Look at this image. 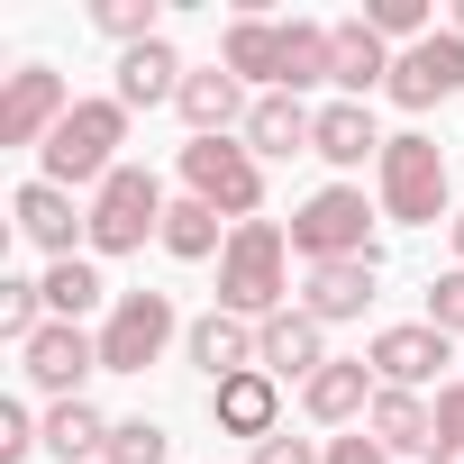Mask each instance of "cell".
I'll list each match as a JSON object with an SVG mask.
<instances>
[{
    "mask_svg": "<svg viewBox=\"0 0 464 464\" xmlns=\"http://www.w3.org/2000/svg\"><path fill=\"white\" fill-rule=\"evenodd\" d=\"M10 218H19V237L46 246L55 265L73 256V227H82V218H73V191H64V182H28V191L10 200Z\"/></svg>",
    "mask_w": 464,
    "mask_h": 464,
    "instance_id": "17",
    "label": "cell"
},
{
    "mask_svg": "<svg viewBox=\"0 0 464 464\" xmlns=\"http://www.w3.org/2000/svg\"><path fill=\"white\" fill-rule=\"evenodd\" d=\"M364 364H373L382 392H419V382H437V364H455V337H437L428 319H410V328H382L364 346Z\"/></svg>",
    "mask_w": 464,
    "mask_h": 464,
    "instance_id": "11",
    "label": "cell"
},
{
    "mask_svg": "<svg viewBox=\"0 0 464 464\" xmlns=\"http://www.w3.org/2000/svg\"><path fill=\"white\" fill-rule=\"evenodd\" d=\"M19 373L55 401H82V373H101V337H82L73 319H46L28 346H19Z\"/></svg>",
    "mask_w": 464,
    "mask_h": 464,
    "instance_id": "8",
    "label": "cell"
},
{
    "mask_svg": "<svg viewBox=\"0 0 464 464\" xmlns=\"http://www.w3.org/2000/svg\"><path fill=\"white\" fill-rule=\"evenodd\" d=\"M310 155H328V164H382V137H373V110L364 101H328L319 110V137H310Z\"/></svg>",
    "mask_w": 464,
    "mask_h": 464,
    "instance_id": "24",
    "label": "cell"
},
{
    "mask_svg": "<svg viewBox=\"0 0 464 464\" xmlns=\"http://www.w3.org/2000/svg\"><path fill=\"white\" fill-rule=\"evenodd\" d=\"M119 146H128V110H119V101H73L64 128H55L37 155H46V182H64V191L92 182V191H101V182L119 173Z\"/></svg>",
    "mask_w": 464,
    "mask_h": 464,
    "instance_id": "3",
    "label": "cell"
},
{
    "mask_svg": "<svg viewBox=\"0 0 464 464\" xmlns=\"http://www.w3.org/2000/svg\"><path fill=\"white\" fill-rule=\"evenodd\" d=\"M182 119H191V137H227L256 101H246V82L227 73V64H200V73H182V101H173Z\"/></svg>",
    "mask_w": 464,
    "mask_h": 464,
    "instance_id": "15",
    "label": "cell"
},
{
    "mask_svg": "<svg viewBox=\"0 0 464 464\" xmlns=\"http://www.w3.org/2000/svg\"><path fill=\"white\" fill-rule=\"evenodd\" d=\"M46 446V428L28 419V401H0V464H19V455H37Z\"/></svg>",
    "mask_w": 464,
    "mask_h": 464,
    "instance_id": "34",
    "label": "cell"
},
{
    "mask_svg": "<svg viewBox=\"0 0 464 464\" xmlns=\"http://www.w3.org/2000/svg\"><path fill=\"white\" fill-rule=\"evenodd\" d=\"M256 464H328V455H319L310 437H265V446H256Z\"/></svg>",
    "mask_w": 464,
    "mask_h": 464,
    "instance_id": "36",
    "label": "cell"
},
{
    "mask_svg": "<svg viewBox=\"0 0 464 464\" xmlns=\"http://www.w3.org/2000/svg\"><path fill=\"white\" fill-rule=\"evenodd\" d=\"M455 37H464V10H455Z\"/></svg>",
    "mask_w": 464,
    "mask_h": 464,
    "instance_id": "40",
    "label": "cell"
},
{
    "mask_svg": "<svg viewBox=\"0 0 464 464\" xmlns=\"http://www.w3.org/2000/svg\"><path fill=\"white\" fill-rule=\"evenodd\" d=\"M37 328H46V283H19V274H10V283H0V337L28 346Z\"/></svg>",
    "mask_w": 464,
    "mask_h": 464,
    "instance_id": "30",
    "label": "cell"
},
{
    "mask_svg": "<svg viewBox=\"0 0 464 464\" xmlns=\"http://www.w3.org/2000/svg\"><path fill=\"white\" fill-rule=\"evenodd\" d=\"M455 265H464V218H455Z\"/></svg>",
    "mask_w": 464,
    "mask_h": 464,
    "instance_id": "39",
    "label": "cell"
},
{
    "mask_svg": "<svg viewBox=\"0 0 464 464\" xmlns=\"http://www.w3.org/2000/svg\"><path fill=\"white\" fill-rule=\"evenodd\" d=\"M310 137H319V110H301L292 92H265L246 110V155H310Z\"/></svg>",
    "mask_w": 464,
    "mask_h": 464,
    "instance_id": "20",
    "label": "cell"
},
{
    "mask_svg": "<svg viewBox=\"0 0 464 464\" xmlns=\"http://www.w3.org/2000/svg\"><path fill=\"white\" fill-rule=\"evenodd\" d=\"M364 28H373L382 46H392V37H410V46H419V37H437V28H428V0H373Z\"/></svg>",
    "mask_w": 464,
    "mask_h": 464,
    "instance_id": "31",
    "label": "cell"
},
{
    "mask_svg": "<svg viewBox=\"0 0 464 464\" xmlns=\"http://www.w3.org/2000/svg\"><path fill=\"white\" fill-rule=\"evenodd\" d=\"M101 464H164V428H155V419H119Z\"/></svg>",
    "mask_w": 464,
    "mask_h": 464,
    "instance_id": "32",
    "label": "cell"
},
{
    "mask_svg": "<svg viewBox=\"0 0 464 464\" xmlns=\"http://www.w3.org/2000/svg\"><path fill=\"white\" fill-rule=\"evenodd\" d=\"M428 328H437V337H464V265L428 283Z\"/></svg>",
    "mask_w": 464,
    "mask_h": 464,
    "instance_id": "33",
    "label": "cell"
},
{
    "mask_svg": "<svg viewBox=\"0 0 464 464\" xmlns=\"http://www.w3.org/2000/svg\"><path fill=\"white\" fill-rule=\"evenodd\" d=\"M455 437H464V382L437 392V446H455Z\"/></svg>",
    "mask_w": 464,
    "mask_h": 464,
    "instance_id": "37",
    "label": "cell"
},
{
    "mask_svg": "<svg viewBox=\"0 0 464 464\" xmlns=\"http://www.w3.org/2000/svg\"><path fill=\"white\" fill-rule=\"evenodd\" d=\"M110 428H119V419H101L92 401H55V410H46V455H55V464H101V455H110Z\"/></svg>",
    "mask_w": 464,
    "mask_h": 464,
    "instance_id": "23",
    "label": "cell"
},
{
    "mask_svg": "<svg viewBox=\"0 0 464 464\" xmlns=\"http://www.w3.org/2000/svg\"><path fill=\"white\" fill-rule=\"evenodd\" d=\"M256 364H265L274 382H283V373H301V382H310V373H319V364H337V355H328V328H319L310 310H283V319H265V328H256Z\"/></svg>",
    "mask_w": 464,
    "mask_h": 464,
    "instance_id": "12",
    "label": "cell"
},
{
    "mask_svg": "<svg viewBox=\"0 0 464 464\" xmlns=\"http://www.w3.org/2000/svg\"><path fill=\"white\" fill-rule=\"evenodd\" d=\"M328 37H337V73H328V82H337L346 101H364V92H382V82H392V64H401V55H392L364 19H337Z\"/></svg>",
    "mask_w": 464,
    "mask_h": 464,
    "instance_id": "19",
    "label": "cell"
},
{
    "mask_svg": "<svg viewBox=\"0 0 464 464\" xmlns=\"http://www.w3.org/2000/svg\"><path fill=\"white\" fill-rule=\"evenodd\" d=\"M301 401H310L319 428H346V419L373 410V364H364V355H337V364H319V373L301 382Z\"/></svg>",
    "mask_w": 464,
    "mask_h": 464,
    "instance_id": "16",
    "label": "cell"
},
{
    "mask_svg": "<svg viewBox=\"0 0 464 464\" xmlns=\"http://www.w3.org/2000/svg\"><path fill=\"white\" fill-rule=\"evenodd\" d=\"M164 182L146 173V164H119L101 191H92V209H82V237H92V256H137L146 237H164Z\"/></svg>",
    "mask_w": 464,
    "mask_h": 464,
    "instance_id": "2",
    "label": "cell"
},
{
    "mask_svg": "<svg viewBox=\"0 0 464 464\" xmlns=\"http://www.w3.org/2000/svg\"><path fill=\"white\" fill-rule=\"evenodd\" d=\"M364 428H373V437H382L392 455H437V410H428L419 392H373Z\"/></svg>",
    "mask_w": 464,
    "mask_h": 464,
    "instance_id": "22",
    "label": "cell"
},
{
    "mask_svg": "<svg viewBox=\"0 0 464 464\" xmlns=\"http://www.w3.org/2000/svg\"><path fill=\"white\" fill-rule=\"evenodd\" d=\"M191 364L209 373V392L218 382H237V373H256V319H227V310H209V319H191Z\"/></svg>",
    "mask_w": 464,
    "mask_h": 464,
    "instance_id": "14",
    "label": "cell"
},
{
    "mask_svg": "<svg viewBox=\"0 0 464 464\" xmlns=\"http://www.w3.org/2000/svg\"><path fill=\"white\" fill-rule=\"evenodd\" d=\"M428 464H464V437H455V446H437V455H428Z\"/></svg>",
    "mask_w": 464,
    "mask_h": 464,
    "instance_id": "38",
    "label": "cell"
},
{
    "mask_svg": "<svg viewBox=\"0 0 464 464\" xmlns=\"http://www.w3.org/2000/svg\"><path fill=\"white\" fill-rule=\"evenodd\" d=\"M283 256H292V237L274 218H246V227H227V256H218V310L227 319H283Z\"/></svg>",
    "mask_w": 464,
    "mask_h": 464,
    "instance_id": "1",
    "label": "cell"
},
{
    "mask_svg": "<svg viewBox=\"0 0 464 464\" xmlns=\"http://www.w3.org/2000/svg\"><path fill=\"white\" fill-rule=\"evenodd\" d=\"M173 292H119L110 319H101V373H146L164 346H173Z\"/></svg>",
    "mask_w": 464,
    "mask_h": 464,
    "instance_id": "6",
    "label": "cell"
},
{
    "mask_svg": "<svg viewBox=\"0 0 464 464\" xmlns=\"http://www.w3.org/2000/svg\"><path fill=\"white\" fill-rule=\"evenodd\" d=\"M337 73V37L319 28V19H283V92L301 101L310 82H328Z\"/></svg>",
    "mask_w": 464,
    "mask_h": 464,
    "instance_id": "25",
    "label": "cell"
},
{
    "mask_svg": "<svg viewBox=\"0 0 464 464\" xmlns=\"http://www.w3.org/2000/svg\"><path fill=\"white\" fill-rule=\"evenodd\" d=\"M218 64L237 73V82H274V92H283V28H274V19H237Z\"/></svg>",
    "mask_w": 464,
    "mask_h": 464,
    "instance_id": "26",
    "label": "cell"
},
{
    "mask_svg": "<svg viewBox=\"0 0 464 464\" xmlns=\"http://www.w3.org/2000/svg\"><path fill=\"white\" fill-rule=\"evenodd\" d=\"M328 464H392V446L373 428H355V437H328Z\"/></svg>",
    "mask_w": 464,
    "mask_h": 464,
    "instance_id": "35",
    "label": "cell"
},
{
    "mask_svg": "<svg viewBox=\"0 0 464 464\" xmlns=\"http://www.w3.org/2000/svg\"><path fill=\"white\" fill-rule=\"evenodd\" d=\"M64 73L55 64H19L10 73V92H0V146H46L55 128H64Z\"/></svg>",
    "mask_w": 464,
    "mask_h": 464,
    "instance_id": "9",
    "label": "cell"
},
{
    "mask_svg": "<svg viewBox=\"0 0 464 464\" xmlns=\"http://www.w3.org/2000/svg\"><path fill=\"white\" fill-rule=\"evenodd\" d=\"M182 55L155 37V46H137V55H119V110H155V101H182Z\"/></svg>",
    "mask_w": 464,
    "mask_h": 464,
    "instance_id": "21",
    "label": "cell"
},
{
    "mask_svg": "<svg viewBox=\"0 0 464 464\" xmlns=\"http://www.w3.org/2000/svg\"><path fill=\"white\" fill-rule=\"evenodd\" d=\"M274 410H283V401H274V373H265V364L209 392V419H218L227 437H256V446H265V437H283V428H274Z\"/></svg>",
    "mask_w": 464,
    "mask_h": 464,
    "instance_id": "18",
    "label": "cell"
},
{
    "mask_svg": "<svg viewBox=\"0 0 464 464\" xmlns=\"http://www.w3.org/2000/svg\"><path fill=\"white\" fill-rule=\"evenodd\" d=\"M92 28L137 55V46H155V0H92Z\"/></svg>",
    "mask_w": 464,
    "mask_h": 464,
    "instance_id": "29",
    "label": "cell"
},
{
    "mask_svg": "<svg viewBox=\"0 0 464 464\" xmlns=\"http://www.w3.org/2000/svg\"><path fill=\"white\" fill-rule=\"evenodd\" d=\"M373 274H382V256H355V265H310V283H301V310H310L319 328H337V319H364V301H373Z\"/></svg>",
    "mask_w": 464,
    "mask_h": 464,
    "instance_id": "13",
    "label": "cell"
},
{
    "mask_svg": "<svg viewBox=\"0 0 464 464\" xmlns=\"http://www.w3.org/2000/svg\"><path fill=\"white\" fill-rule=\"evenodd\" d=\"M164 256H182V265L227 256V246H218V209H209V200H191V191H182V200L164 209Z\"/></svg>",
    "mask_w": 464,
    "mask_h": 464,
    "instance_id": "27",
    "label": "cell"
},
{
    "mask_svg": "<svg viewBox=\"0 0 464 464\" xmlns=\"http://www.w3.org/2000/svg\"><path fill=\"white\" fill-rule=\"evenodd\" d=\"M446 209V155L428 137H382V218L428 227Z\"/></svg>",
    "mask_w": 464,
    "mask_h": 464,
    "instance_id": "7",
    "label": "cell"
},
{
    "mask_svg": "<svg viewBox=\"0 0 464 464\" xmlns=\"http://www.w3.org/2000/svg\"><path fill=\"white\" fill-rule=\"evenodd\" d=\"M46 310L82 328V310H101V274H92L82 256H64V265H46Z\"/></svg>",
    "mask_w": 464,
    "mask_h": 464,
    "instance_id": "28",
    "label": "cell"
},
{
    "mask_svg": "<svg viewBox=\"0 0 464 464\" xmlns=\"http://www.w3.org/2000/svg\"><path fill=\"white\" fill-rule=\"evenodd\" d=\"M401 110H437V101H455L464 92V37L446 28V37H419V46H401V64H392V82H382Z\"/></svg>",
    "mask_w": 464,
    "mask_h": 464,
    "instance_id": "10",
    "label": "cell"
},
{
    "mask_svg": "<svg viewBox=\"0 0 464 464\" xmlns=\"http://www.w3.org/2000/svg\"><path fill=\"white\" fill-rule=\"evenodd\" d=\"M292 246H301L310 265H355V256H373V209H364V191H355V182L310 191L301 218H292Z\"/></svg>",
    "mask_w": 464,
    "mask_h": 464,
    "instance_id": "4",
    "label": "cell"
},
{
    "mask_svg": "<svg viewBox=\"0 0 464 464\" xmlns=\"http://www.w3.org/2000/svg\"><path fill=\"white\" fill-rule=\"evenodd\" d=\"M182 191L191 200H209L218 218H256V200H265V164L246 155V146H227V137H191L182 146Z\"/></svg>",
    "mask_w": 464,
    "mask_h": 464,
    "instance_id": "5",
    "label": "cell"
}]
</instances>
